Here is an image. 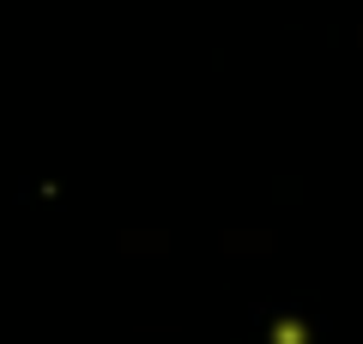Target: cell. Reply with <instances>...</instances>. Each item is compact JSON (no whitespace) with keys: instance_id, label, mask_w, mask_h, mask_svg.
<instances>
[{"instance_id":"obj_1","label":"cell","mask_w":363,"mask_h":344,"mask_svg":"<svg viewBox=\"0 0 363 344\" xmlns=\"http://www.w3.org/2000/svg\"><path fill=\"white\" fill-rule=\"evenodd\" d=\"M272 344H309V326L303 320H279L272 326Z\"/></svg>"}]
</instances>
